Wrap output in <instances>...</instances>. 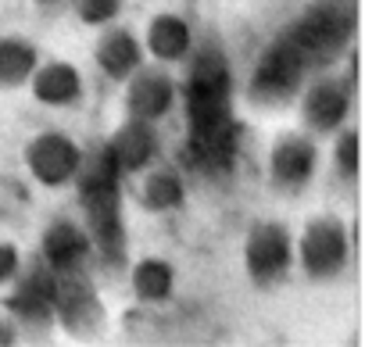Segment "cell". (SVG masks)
<instances>
[{
	"label": "cell",
	"mask_w": 365,
	"mask_h": 347,
	"mask_svg": "<svg viewBox=\"0 0 365 347\" xmlns=\"http://www.w3.org/2000/svg\"><path fill=\"white\" fill-rule=\"evenodd\" d=\"M187 72L175 86V100L187 111V140L179 150L182 172L197 180H222L237 168L244 125L233 115V65L215 40L190 47Z\"/></svg>",
	"instance_id": "cell-1"
},
{
	"label": "cell",
	"mask_w": 365,
	"mask_h": 347,
	"mask_svg": "<svg viewBox=\"0 0 365 347\" xmlns=\"http://www.w3.org/2000/svg\"><path fill=\"white\" fill-rule=\"evenodd\" d=\"M122 183H125V176H122L118 161L111 157L108 143L83 150V161H79L72 187L79 194L83 226L90 233L93 254L111 272L125 265V251H129L125 215H122Z\"/></svg>",
	"instance_id": "cell-2"
},
{
	"label": "cell",
	"mask_w": 365,
	"mask_h": 347,
	"mask_svg": "<svg viewBox=\"0 0 365 347\" xmlns=\"http://www.w3.org/2000/svg\"><path fill=\"white\" fill-rule=\"evenodd\" d=\"M354 22H358L354 0H312L279 36L304 61L308 72H319L351 51Z\"/></svg>",
	"instance_id": "cell-3"
},
{
	"label": "cell",
	"mask_w": 365,
	"mask_h": 347,
	"mask_svg": "<svg viewBox=\"0 0 365 347\" xmlns=\"http://www.w3.org/2000/svg\"><path fill=\"white\" fill-rule=\"evenodd\" d=\"M294 261L312 283H333L351 261V233L340 219L319 215L294 240Z\"/></svg>",
	"instance_id": "cell-4"
},
{
	"label": "cell",
	"mask_w": 365,
	"mask_h": 347,
	"mask_svg": "<svg viewBox=\"0 0 365 347\" xmlns=\"http://www.w3.org/2000/svg\"><path fill=\"white\" fill-rule=\"evenodd\" d=\"M11 294L4 297V311L11 322L26 333H47L54 326V294H58V272L47 261H29L11 279Z\"/></svg>",
	"instance_id": "cell-5"
},
{
	"label": "cell",
	"mask_w": 365,
	"mask_h": 347,
	"mask_svg": "<svg viewBox=\"0 0 365 347\" xmlns=\"http://www.w3.org/2000/svg\"><path fill=\"white\" fill-rule=\"evenodd\" d=\"M308 68H304V61L283 43V36H276L265 51H262V58H258V65H255V72H251V83H247V97L258 104V108H279V104H290L297 93H301V86L308 83Z\"/></svg>",
	"instance_id": "cell-6"
},
{
	"label": "cell",
	"mask_w": 365,
	"mask_h": 347,
	"mask_svg": "<svg viewBox=\"0 0 365 347\" xmlns=\"http://www.w3.org/2000/svg\"><path fill=\"white\" fill-rule=\"evenodd\" d=\"M294 269V237L283 222H258L244 237V272L255 286H279Z\"/></svg>",
	"instance_id": "cell-7"
},
{
	"label": "cell",
	"mask_w": 365,
	"mask_h": 347,
	"mask_svg": "<svg viewBox=\"0 0 365 347\" xmlns=\"http://www.w3.org/2000/svg\"><path fill=\"white\" fill-rule=\"evenodd\" d=\"M315 172H319V143L308 133H283L269 147V183L279 194L287 197L304 194Z\"/></svg>",
	"instance_id": "cell-8"
},
{
	"label": "cell",
	"mask_w": 365,
	"mask_h": 347,
	"mask_svg": "<svg viewBox=\"0 0 365 347\" xmlns=\"http://www.w3.org/2000/svg\"><path fill=\"white\" fill-rule=\"evenodd\" d=\"M79 161H83V147L61 133V129H43L29 140L26 147V168L29 176L40 183V187H68L79 172Z\"/></svg>",
	"instance_id": "cell-9"
},
{
	"label": "cell",
	"mask_w": 365,
	"mask_h": 347,
	"mask_svg": "<svg viewBox=\"0 0 365 347\" xmlns=\"http://www.w3.org/2000/svg\"><path fill=\"white\" fill-rule=\"evenodd\" d=\"M301 122L315 136H329L344 129L351 108H354V90L344 83V76H319L301 86Z\"/></svg>",
	"instance_id": "cell-10"
},
{
	"label": "cell",
	"mask_w": 365,
	"mask_h": 347,
	"mask_svg": "<svg viewBox=\"0 0 365 347\" xmlns=\"http://www.w3.org/2000/svg\"><path fill=\"white\" fill-rule=\"evenodd\" d=\"M175 108V79L165 72V65H140L125 79V118L140 122H161Z\"/></svg>",
	"instance_id": "cell-11"
},
{
	"label": "cell",
	"mask_w": 365,
	"mask_h": 347,
	"mask_svg": "<svg viewBox=\"0 0 365 347\" xmlns=\"http://www.w3.org/2000/svg\"><path fill=\"white\" fill-rule=\"evenodd\" d=\"M93 258V244L83 222L72 219H54L43 233H40V261H47L58 276L68 272H86Z\"/></svg>",
	"instance_id": "cell-12"
},
{
	"label": "cell",
	"mask_w": 365,
	"mask_h": 347,
	"mask_svg": "<svg viewBox=\"0 0 365 347\" xmlns=\"http://www.w3.org/2000/svg\"><path fill=\"white\" fill-rule=\"evenodd\" d=\"M101 297L86 272H68L58 276V294H54V322H61L68 333H93L101 326Z\"/></svg>",
	"instance_id": "cell-13"
},
{
	"label": "cell",
	"mask_w": 365,
	"mask_h": 347,
	"mask_svg": "<svg viewBox=\"0 0 365 347\" xmlns=\"http://www.w3.org/2000/svg\"><path fill=\"white\" fill-rule=\"evenodd\" d=\"M108 150L111 157L118 161L122 176H140L143 168H150L161 154V140H158V129L154 122H140V118H125L108 140Z\"/></svg>",
	"instance_id": "cell-14"
},
{
	"label": "cell",
	"mask_w": 365,
	"mask_h": 347,
	"mask_svg": "<svg viewBox=\"0 0 365 347\" xmlns=\"http://www.w3.org/2000/svg\"><path fill=\"white\" fill-rule=\"evenodd\" d=\"M143 40L133 33V29H125V26H104V33H101V40H97V47H93V61H97V68L108 76V79H115V83H125L140 65H143Z\"/></svg>",
	"instance_id": "cell-15"
},
{
	"label": "cell",
	"mask_w": 365,
	"mask_h": 347,
	"mask_svg": "<svg viewBox=\"0 0 365 347\" xmlns=\"http://www.w3.org/2000/svg\"><path fill=\"white\" fill-rule=\"evenodd\" d=\"M140 190H136V201L143 212H154V215H172L187 204V180H182V168L175 165H150L140 172Z\"/></svg>",
	"instance_id": "cell-16"
},
{
	"label": "cell",
	"mask_w": 365,
	"mask_h": 347,
	"mask_svg": "<svg viewBox=\"0 0 365 347\" xmlns=\"http://www.w3.org/2000/svg\"><path fill=\"white\" fill-rule=\"evenodd\" d=\"M33 97L47 108H76L83 100V72L72 61H47L36 65L29 83Z\"/></svg>",
	"instance_id": "cell-17"
},
{
	"label": "cell",
	"mask_w": 365,
	"mask_h": 347,
	"mask_svg": "<svg viewBox=\"0 0 365 347\" xmlns=\"http://www.w3.org/2000/svg\"><path fill=\"white\" fill-rule=\"evenodd\" d=\"M194 47V29L182 15H172V11H161L150 19L147 26V36H143V51L158 61V65H179L182 58L190 54Z\"/></svg>",
	"instance_id": "cell-18"
},
{
	"label": "cell",
	"mask_w": 365,
	"mask_h": 347,
	"mask_svg": "<svg viewBox=\"0 0 365 347\" xmlns=\"http://www.w3.org/2000/svg\"><path fill=\"white\" fill-rule=\"evenodd\" d=\"M129 283H133V294L143 304H165L175 294V269H172V261L150 254V258H140L133 265Z\"/></svg>",
	"instance_id": "cell-19"
},
{
	"label": "cell",
	"mask_w": 365,
	"mask_h": 347,
	"mask_svg": "<svg viewBox=\"0 0 365 347\" xmlns=\"http://www.w3.org/2000/svg\"><path fill=\"white\" fill-rule=\"evenodd\" d=\"M40 65V51L26 36H0V90H19Z\"/></svg>",
	"instance_id": "cell-20"
},
{
	"label": "cell",
	"mask_w": 365,
	"mask_h": 347,
	"mask_svg": "<svg viewBox=\"0 0 365 347\" xmlns=\"http://www.w3.org/2000/svg\"><path fill=\"white\" fill-rule=\"evenodd\" d=\"M333 168H336V176L347 180V183L358 180V129H336Z\"/></svg>",
	"instance_id": "cell-21"
},
{
	"label": "cell",
	"mask_w": 365,
	"mask_h": 347,
	"mask_svg": "<svg viewBox=\"0 0 365 347\" xmlns=\"http://www.w3.org/2000/svg\"><path fill=\"white\" fill-rule=\"evenodd\" d=\"M68 4L76 8V15H79L83 26L104 29V26H111V22L122 15V4H125V0H68Z\"/></svg>",
	"instance_id": "cell-22"
},
{
	"label": "cell",
	"mask_w": 365,
	"mask_h": 347,
	"mask_svg": "<svg viewBox=\"0 0 365 347\" xmlns=\"http://www.w3.org/2000/svg\"><path fill=\"white\" fill-rule=\"evenodd\" d=\"M19 269H22V254H19V247L8 244V240H0V286H8V283L19 276Z\"/></svg>",
	"instance_id": "cell-23"
},
{
	"label": "cell",
	"mask_w": 365,
	"mask_h": 347,
	"mask_svg": "<svg viewBox=\"0 0 365 347\" xmlns=\"http://www.w3.org/2000/svg\"><path fill=\"white\" fill-rule=\"evenodd\" d=\"M15 340H19V326L11 322L8 311H0V347H8V343H15Z\"/></svg>",
	"instance_id": "cell-24"
},
{
	"label": "cell",
	"mask_w": 365,
	"mask_h": 347,
	"mask_svg": "<svg viewBox=\"0 0 365 347\" xmlns=\"http://www.w3.org/2000/svg\"><path fill=\"white\" fill-rule=\"evenodd\" d=\"M40 8H61V4H68V0H36Z\"/></svg>",
	"instance_id": "cell-25"
}]
</instances>
